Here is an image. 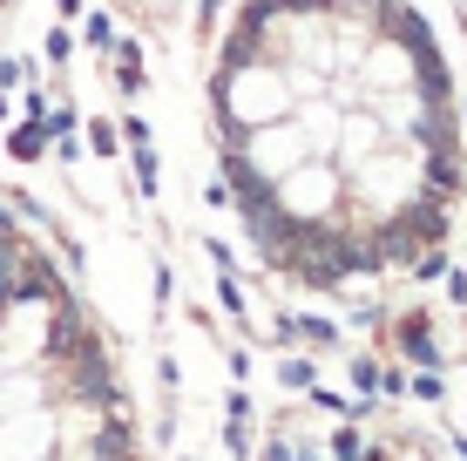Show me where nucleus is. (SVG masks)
<instances>
[{"label":"nucleus","instance_id":"f257e3e1","mask_svg":"<svg viewBox=\"0 0 467 461\" xmlns=\"http://www.w3.org/2000/svg\"><path fill=\"white\" fill-rule=\"evenodd\" d=\"M251 237L305 285L420 265L461 190L454 82L407 0H244L211 75Z\"/></svg>","mask_w":467,"mask_h":461},{"label":"nucleus","instance_id":"f03ea898","mask_svg":"<svg viewBox=\"0 0 467 461\" xmlns=\"http://www.w3.org/2000/svg\"><path fill=\"white\" fill-rule=\"evenodd\" d=\"M7 7H14V0H0V14H7Z\"/></svg>","mask_w":467,"mask_h":461}]
</instances>
